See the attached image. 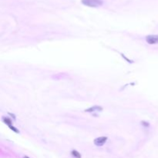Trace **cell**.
I'll return each mask as SVG.
<instances>
[{
    "instance_id": "1",
    "label": "cell",
    "mask_w": 158,
    "mask_h": 158,
    "mask_svg": "<svg viewBox=\"0 0 158 158\" xmlns=\"http://www.w3.org/2000/svg\"><path fill=\"white\" fill-rule=\"evenodd\" d=\"M82 3L86 6L97 8L103 5L102 0H82Z\"/></svg>"
},
{
    "instance_id": "2",
    "label": "cell",
    "mask_w": 158,
    "mask_h": 158,
    "mask_svg": "<svg viewBox=\"0 0 158 158\" xmlns=\"http://www.w3.org/2000/svg\"><path fill=\"white\" fill-rule=\"evenodd\" d=\"M146 41L147 43L153 45L158 43V35H149L146 36Z\"/></svg>"
},
{
    "instance_id": "3",
    "label": "cell",
    "mask_w": 158,
    "mask_h": 158,
    "mask_svg": "<svg viewBox=\"0 0 158 158\" xmlns=\"http://www.w3.org/2000/svg\"><path fill=\"white\" fill-rule=\"evenodd\" d=\"M107 140V137H97L94 140V144L97 146V147H101L103 144H105V143Z\"/></svg>"
},
{
    "instance_id": "4",
    "label": "cell",
    "mask_w": 158,
    "mask_h": 158,
    "mask_svg": "<svg viewBox=\"0 0 158 158\" xmlns=\"http://www.w3.org/2000/svg\"><path fill=\"white\" fill-rule=\"evenodd\" d=\"M103 110V108L100 106H94L92 107H89L86 109L85 111L87 113H96V112H100Z\"/></svg>"
},
{
    "instance_id": "5",
    "label": "cell",
    "mask_w": 158,
    "mask_h": 158,
    "mask_svg": "<svg viewBox=\"0 0 158 158\" xmlns=\"http://www.w3.org/2000/svg\"><path fill=\"white\" fill-rule=\"evenodd\" d=\"M71 154H72V156H74L75 158H81V154H80V153H79L77 150H72V151H71Z\"/></svg>"
},
{
    "instance_id": "6",
    "label": "cell",
    "mask_w": 158,
    "mask_h": 158,
    "mask_svg": "<svg viewBox=\"0 0 158 158\" xmlns=\"http://www.w3.org/2000/svg\"><path fill=\"white\" fill-rule=\"evenodd\" d=\"M3 122H4L6 124H7L9 126H12V120H11L9 118H8V117H3Z\"/></svg>"
},
{
    "instance_id": "7",
    "label": "cell",
    "mask_w": 158,
    "mask_h": 158,
    "mask_svg": "<svg viewBox=\"0 0 158 158\" xmlns=\"http://www.w3.org/2000/svg\"><path fill=\"white\" fill-rule=\"evenodd\" d=\"M9 127L12 130H13L14 132H15V133H19V131L16 128H15V127H14L13 126H9Z\"/></svg>"
},
{
    "instance_id": "8",
    "label": "cell",
    "mask_w": 158,
    "mask_h": 158,
    "mask_svg": "<svg viewBox=\"0 0 158 158\" xmlns=\"http://www.w3.org/2000/svg\"><path fill=\"white\" fill-rule=\"evenodd\" d=\"M147 122H144V121H143V122H142V124H143V125H144V126H149V123H146Z\"/></svg>"
},
{
    "instance_id": "9",
    "label": "cell",
    "mask_w": 158,
    "mask_h": 158,
    "mask_svg": "<svg viewBox=\"0 0 158 158\" xmlns=\"http://www.w3.org/2000/svg\"><path fill=\"white\" fill-rule=\"evenodd\" d=\"M23 158H29V156H24Z\"/></svg>"
}]
</instances>
